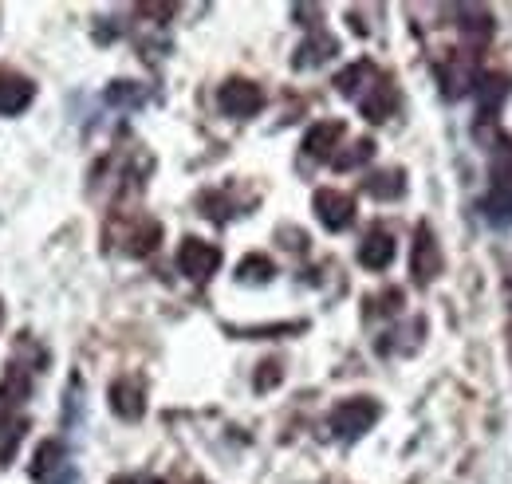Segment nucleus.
<instances>
[{
	"mask_svg": "<svg viewBox=\"0 0 512 484\" xmlns=\"http://www.w3.org/2000/svg\"><path fill=\"white\" fill-rule=\"evenodd\" d=\"M32 99V87L24 79H4L0 83V115H12V111H24Z\"/></svg>",
	"mask_w": 512,
	"mask_h": 484,
	"instance_id": "obj_2",
	"label": "nucleus"
},
{
	"mask_svg": "<svg viewBox=\"0 0 512 484\" xmlns=\"http://www.w3.org/2000/svg\"><path fill=\"white\" fill-rule=\"evenodd\" d=\"M64 484H71V481H64Z\"/></svg>",
	"mask_w": 512,
	"mask_h": 484,
	"instance_id": "obj_5",
	"label": "nucleus"
},
{
	"mask_svg": "<svg viewBox=\"0 0 512 484\" xmlns=\"http://www.w3.org/2000/svg\"><path fill=\"white\" fill-rule=\"evenodd\" d=\"M178 260H182V268H186L190 276H197V280H201L205 272H213V268H217V252H213L209 244H197V241H186V248H182V256H178Z\"/></svg>",
	"mask_w": 512,
	"mask_h": 484,
	"instance_id": "obj_1",
	"label": "nucleus"
},
{
	"mask_svg": "<svg viewBox=\"0 0 512 484\" xmlns=\"http://www.w3.org/2000/svg\"><path fill=\"white\" fill-rule=\"evenodd\" d=\"M367 244H375V248H363V264H371V268L386 264V260H390V252H394L386 237H375V241H367Z\"/></svg>",
	"mask_w": 512,
	"mask_h": 484,
	"instance_id": "obj_4",
	"label": "nucleus"
},
{
	"mask_svg": "<svg viewBox=\"0 0 512 484\" xmlns=\"http://www.w3.org/2000/svg\"><path fill=\"white\" fill-rule=\"evenodd\" d=\"M221 103H225V111L245 115V111H256V107H260V95H256L253 83H229V91L221 95Z\"/></svg>",
	"mask_w": 512,
	"mask_h": 484,
	"instance_id": "obj_3",
	"label": "nucleus"
}]
</instances>
